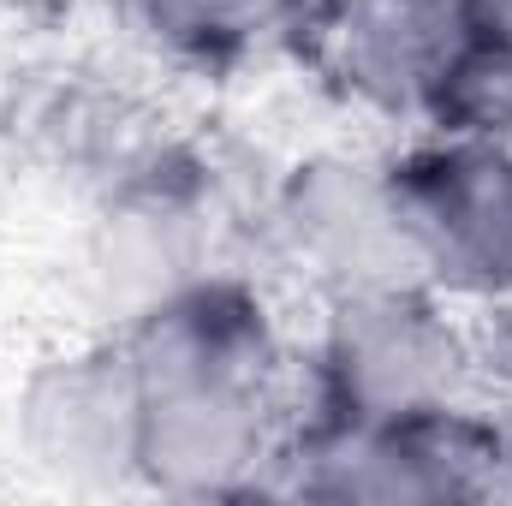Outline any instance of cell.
Here are the masks:
<instances>
[{"label": "cell", "mask_w": 512, "mask_h": 506, "mask_svg": "<svg viewBox=\"0 0 512 506\" xmlns=\"http://www.w3.org/2000/svg\"><path fill=\"white\" fill-rule=\"evenodd\" d=\"M262 251L274 256L316 304L417 280L405 227L393 209L387 155L316 149L298 155L256 209Z\"/></svg>", "instance_id": "obj_6"}, {"label": "cell", "mask_w": 512, "mask_h": 506, "mask_svg": "<svg viewBox=\"0 0 512 506\" xmlns=\"http://www.w3.org/2000/svg\"><path fill=\"white\" fill-rule=\"evenodd\" d=\"M501 495H512V405L501 411Z\"/></svg>", "instance_id": "obj_13"}, {"label": "cell", "mask_w": 512, "mask_h": 506, "mask_svg": "<svg viewBox=\"0 0 512 506\" xmlns=\"http://www.w3.org/2000/svg\"><path fill=\"white\" fill-rule=\"evenodd\" d=\"M465 12H471L477 30H489V36L512 42V0H465Z\"/></svg>", "instance_id": "obj_12"}, {"label": "cell", "mask_w": 512, "mask_h": 506, "mask_svg": "<svg viewBox=\"0 0 512 506\" xmlns=\"http://www.w3.org/2000/svg\"><path fill=\"white\" fill-rule=\"evenodd\" d=\"M280 495L340 506L495 501L501 411L453 399L387 423H298L280 453Z\"/></svg>", "instance_id": "obj_4"}, {"label": "cell", "mask_w": 512, "mask_h": 506, "mask_svg": "<svg viewBox=\"0 0 512 506\" xmlns=\"http://www.w3.org/2000/svg\"><path fill=\"white\" fill-rule=\"evenodd\" d=\"M471 310L423 280L370 286L316 304V328L292 346V429L298 423H387L453 399H477Z\"/></svg>", "instance_id": "obj_2"}, {"label": "cell", "mask_w": 512, "mask_h": 506, "mask_svg": "<svg viewBox=\"0 0 512 506\" xmlns=\"http://www.w3.org/2000/svg\"><path fill=\"white\" fill-rule=\"evenodd\" d=\"M417 131H441V137H483V143H512V42L489 30H465V42L453 48L429 114Z\"/></svg>", "instance_id": "obj_10"}, {"label": "cell", "mask_w": 512, "mask_h": 506, "mask_svg": "<svg viewBox=\"0 0 512 506\" xmlns=\"http://www.w3.org/2000/svg\"><path fill=\"white\" fill-rule=\"evenodd\" d=\"M411 268L459 310L512 292V143L417 131L387 155Z\"/></svg>", "instance_id": "obj_5"}, {"label": "cell", "mask_w": 512, "mask_h": 506, "mask_svg": "<svg viewBox=\"0 0 512 506\" xmlns=\"http://www.w3.org/2000/svg\"><path fill=\"white\" fill-rule=\"evenodd\" d=\"M126 30L173 66H233L268 42H292L316 0H114Z\"/></svg>", "instance_id": "obj_9"}, {"label": "cell", "mask_w": 512, "mask_h": 506, "mask_svg": "<svg viewBox=\"0 0 512 506\" xmlns=\"http://www.w3.org/2000/svg\"><path fill=\"white\" fill-rule=\"evenodd\" d=\"M120 340L143 381V495H280V453L292 435V340L256 274L233 262Z\"/></svg>", "instance_id": "obj_1"}, {"label": "cell", "mask_w": 512, "mask_h": 506, "mask_svg": "<svg viewBox=\"0 0 512 506\" xmlns=\"http://www.w3.org/2000/svg\"><path fill=\"white\" fill-rule=\"evenodd\" d=\"M12 435L36 477L72 495H131L143 453V381L120 334L42 352L12 393Z\"/></svg>", "instance_id": "obj_7"}, {"label": "cell", "mask_w": 512, "mask_h": 506, "mask_svg": "<svg viewBox=\"0 0 512 506\" xmlns=\"http://www.w3.org/2000/svg\"><path fill=\"white\" fill-rule=\"evenodd\" d=\"M471 334H477V364L483 376H501L512 387V292L471 310Z\"/></svg>", "instance_id": "obj_11"}, {"label": "cell", "mask_w": 512, "mask_h": 506, "mask_svg": "<svg viewBox=\"0 0 512 506\" xmlns=\"http://www.w3.org/2000/svg\"><path fill=\"white\" fill-rule=\"evenodd\" d=\"M465 30V0H316L292 42L334 102L417 131Z\"/></svg>", "instance_id": "obj_8"}, {"label": "cell", "mask_w": 512, "mask_h": 506, "mask_svg": "<svg viewBox=\"0 0 512 506\" xmlns=\"http://www.w3.org/2000/svg\"><path fill=\"white\" fill-rule=\"evenodd\" d=\"M233 209L221 179L191 149L143 143L102 179L78 239V304L96 334H126L227 262Z\"/></svg>", "instance_id": "obj_3"}]
</instances>
